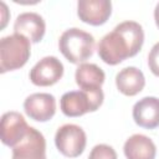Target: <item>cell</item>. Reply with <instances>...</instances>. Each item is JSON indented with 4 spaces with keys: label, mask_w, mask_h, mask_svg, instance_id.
<instances>
[{
    "label": "cell",
    "mask_w": 159,
    "mask_h": 159,
    "mask_svg": "<svg viewBox=\"0 0 159 159\" xmlns=\"http://www.w3.org/2000/svg\"><path fill=\"white\" fill-rule=\"evenodd\" d=\"M144 42V31L135 21H123L104 35L98 43V55L103 62L116 66L135 56Z\"/></svg>",
    "instance_id": "6da1fadb"
},
{
    "label": "cell",
    "mask_w": 159,
    "mask_h": 159,
    "mask_svg": "<svg viewBox=\"0 0 159 159\" xmlns=\"http://www.w3.org/2000/svg\"><path fill=\"white\" fill-rule=\"evenodd\" d=\"M58 48L71 63H83L93 55L94 37L81 29L71 27L58 39Z\"/></svg>",
    "instance_id": "7a4b0ae2"
},
{
    "label": "cell",
    "mask_w": 159,
    "mask_h": 159,
    "mask_svg": "<svg viewBox=\"0 0 159 159\" xmlns=\"http://www.w3.org/2000/svg\"><path fill=\"white\" fill-rule=\"evenodd\" d=\"M31 55L30 40L12 34L0 40V72L15 71L26 65Z\"/></svg>",
    "instance_id": "3957f363"
},
{
    "label": "cell",
    "mask_w": 159,
    "mask_h": 159,
    "mask_svg": "<svg viewBox=\"0 0 159 159\" xmlns=\"http://www.w3.org/2000/svg\"><path fill=\"white\" fill-rule=\"evenodd\" d=\"M104 99L102 88L94 91H70L62 94L60 107L67 117H80L97 111Z\"/></svg>",
    "instance_id": "277c9868"
},
{
    "label": "cell",
    "mask_w": 159,
    "mask_h": 159,
    "mask_svg": "<svg viewBox=\"0 0 159 159\" xmlns=\"http://www.w3.org/2000/svg\"><path fill=\"white\" fill-rule=\"evenodd\" d=\"M55 144L61 154L68 158L81 155L87 144L84 130L77 124H63L55 134Z\"/></svg>",
    "instance_id": "5b68a950"
},
{
    "label": "cell",
    "mask_w": 159,
    "mask_h": 159,
    "mask_svg": "<svg viewBox=\"0 0 159 159\" xmlns=\"http://www.w3.org/2000/svg\"><path fill=\"white\" fill-rule=\"evenodd\" d=\"M63 76V65L55 56L41 58L30 71V81L35 86L48 87L57 83Z\"/></svg>",
    "instance_id": "8992f818"
},
{
    "label": "cell",
    "mask_w": 159,
    "mask_h": 159,
    "mask_svg": "<svg viewBox=\"0 0 159 159\" xmlns=\"http://www.w3.org/2000/svg\"><path fill=\"white\" fill-rule=\"evenodd\" d=\"M29 128L30 127L27 125L21 113L14 111L6 112L1 117V124H0L1 142L7 147L14 148L25 138Z\"/></svg>",
    "instance_id": "52a82bcc"
},
{
    "label": "cell",
    "mask_w": 159,
    "mask_h": 159,
    "mask_svg": "<svg viewBox=\"0 0 159 159\" xmlns=\"http://www.w3.org/2000/svg\"><path fill=\"white\" fill-rule=\"evenodd\" d=\"M12 159H46L43 134L30 127L25 138L12 148Z\"/></svg>",
    "instance_id": "ba28073f"
},
{
    "label": "cell",
    "mask_w": 159,
    "mask_h": 159,
    "mask_svg": "<svg viewBox=\"0 0 159 159\" xmlns=\"http://www.w3.org/2000/svg\"><path fill=\"white\" fill-rule=\"evenodd\" d=\"M111 14L112 2L109 0H80L77 2V15L81 21L88 25H103Z\"/></svg>",
    "instance_id": "9c48e42d"
},
{
    "label": "cell",
    "mask_w": 159,
    "mask_h": 159,
    "mask_svg": "<svg viewBox=\"0 0 159 159\" xmlns=\"http://www.w3.org/2000/svg\"><path fill=\"white\" fill-rule=\"evenodd\" d=\"M26 114L36 122H47L56 113V99L50 93H32L24 102Z\"/></svg>",
    "instance_id": "30bf717a"
},
{
    "label": "cell",
    "mask_w": 159,
    "mask_h": 159,
    "mask_svg": "<svg viewBox=\"0 0 159 159\" xmlns=\"http://www.w3.org/2000/svg\"><path fill=\"white\" fill-rule=\"evenodd\" d=\"M14 31L29 39L30 42L37 43L45 35L46 24L42 16L36 12H22L15 20Z\"/></svg>",
    "instance_id": "8fae6325"
},
{
    "label": "cell",
    "mask_w": 159,
    "mask_h": 159,
    "mask_svg": "<svg viewBox=\"0 0 159 159\" xmlns=\"http://www.w3.org/2000/svg\"><path fill=\"white\" fill-rule=\"evenodd\" d=\"M133 119L143 128L154 129L159 125V98L144 97L133 106Z\"/></svg>",
    "instance_id": "7c38bea8"
},
{
    "label": "cell",
    "mask_w": 159,
    "mask_h": 159,
    "mask_svg": "<svg viewBox=\"0 0 159 159\" xmlns=\"http://www.w3.org/2000/svg\"><path fill=\"white\" fill-rule=\"evenodd\" d=\"M116 86L120 93L124 96L133 97L142 92L145 86V78L143 72L134 67L129 66L120 70L116 76Z\"/></svg>",
    "instance_id": "4fadbf2b"
},
{
    "label": "cell",
    "mask_w": 159,
    "mask_h": 159,
    "mask_svg": "<svg viewBox=\"0 0 159 159\" xmlns=\"http://www.w3.org/2000/svg\"><path fill=\"white\" fill-rule=\"evenodd\" d=\"M123 152L127 159H155L157 147L149 137L133 134L125 140Z\"/></svg>",
    "instance_id": "5bb4252c"
},
{
    "label": "cell",
    "mask_w": 159,
    "mask_h": 159,
    "mask_svg": "<svg viewBox=\"0 0 159 159\" xmlns=\"http://www.w3.org/2000/svg\"><path fill=\"white\" fill-rule=\"evenodd\" d=\"M75 80L82 91H94L102 87L106 75L94 63H81L76 70Z\"/></svg>",
    "instance_id": "9a60e30c"
},
{
    "label": "cell",
    "mask_w": 159,
    "mask_h": 159,
    "mask_svg": "<svg viewBox=\"0 0 159 159\" xmlns=\"http://www.w3.org/2000/svg\"><path fill=\"white\" fill-rule=\"evenodd\" d=\"M88 159H118L116 150L107 144H97L92 148Z\"/></svg>",
    "instance_id": "2e32d148"
},
{
    "label": "cell",
    "mask_w": 159,
    "mask_h": 159,
    "mask_svg": "<svg viewBox=\"0 0 159 159\" xmlns=\"http://www.w3.org/2000/svg\"><path fill=\"white\" fill-rule=\"evenodd\" d=\"M148 66L149 70L153 72V75L159 77V42H157L152 47L148 55Z\"/></svg>",
    "instance_id": "e0dca14e"
},
{
    "label": "cell",
    "mask_w": 159,
    "mask_h": 159,
    "mask_svg": "<svg viewBox=\"0 0 159 159\" xmlns=\"http://www.w3.org/2000/svg\"><path fill=\"white\" fill-rule=\"evenodd\" d=\"M0 5H1V7H2V10H1V12H2V22H1V29H4V27L6 26V22H7V7H6L5 2H1Z\"/></svg>",
    "instance_id": "ac0fdd59"
},
{
    "label": "cell",
    "mask_w": 159,
    "mask_h": 159,
    "mask_svg": "<svg viewBox=\"0 0 159 159\" xmlns=\"http://www.w3.org/2000/svg\"><path fill=\"white\" fill-rule=\"evenodd\" d=\"M154 20H155V24H157V26L159 29V2L157 4L155 10H154Z\"/></svg>",
    "instance_id": "d6986e66"
}]
</instances>
